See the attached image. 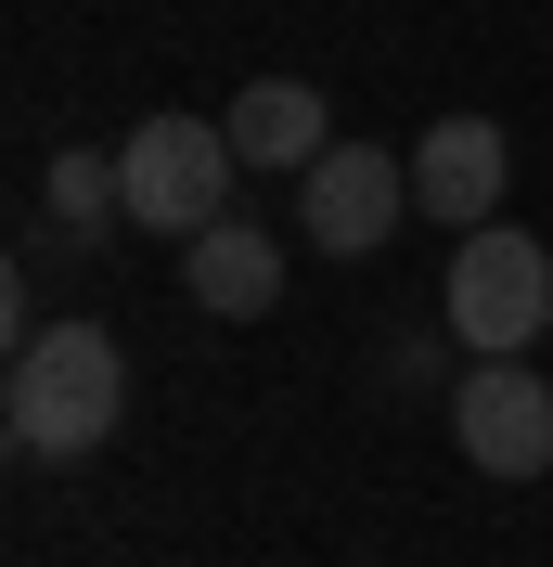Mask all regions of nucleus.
I'll return each mask as SVG.
<instances>
[{"label": "nucleus", "mask_w": 553, "mask_h": 567, "mask_svg": "<svg viewBox=\"0 0 553 567\" xmlns=\"http://www.w3.org/2000/svg\"><path fill=\"white\" fill-rule=\"evenodd\" d=\"M180 297H194L207 322H258L283 297V246L258 233V219H207V233L180 246Z\"/></svg>", "instance_id": "7"}, {"label": "nucleus", "mask_w": 553, "mask_h": 567, "mask_svg": "<svg viewBox=\"0 0 553 567\" xmlns=\"http://www.w3.org/2000/svg\"><path fill=\"white\" fill-rule=\"evenodd\" d=\"M232 155L244 168H322L335 155V104H322L310 78H258V91H232Z\"/></svg>", "instance_id": "8"}, {"label": "nucleus", "mask_w": 553, "mask_h": 567, "mask_svg": "<svg viewBox=\"0 0 553 567\" xmlns=\"http://www.w3.org/2000/svg\"><path fill=\"white\" fill-rule=\"evenodd\" d=\"M232 130L219 116H142L129 142H116V181H129V233H207V219H232Z\"/></svg>", "instance_id": "3"}, {"label": "nucleus", "mask_w": 553, "mask_h": 567, "mask_svg": "<svg viewBox=\"0 0 553 567\" xmlns=\"http://www.w3.org/2000/svg\"><path fill=\"white\" fill-rule=\"evenodd\" d=\"M502 181H515V155H502V130H489V116H438V130L413 142V207L450 219V233L502 219Z\"/></svg>", "instance_id": "6"}, {"label": "nucleus", "mask_w": 553, "mask_h": 567, "mask_svg": "<svg viewBox=\"0 0 553 567\" xmlns=\"http://www.w3.org/2000/svg\"><path fill=\"white\" fill-rule=\"evenodd\" d=\"M399 207H413V168H399L386 142H335L322 168H296V233H310L322 258H374L386 233H399Z\"/></svg>", "instance_id": "4"}, {"label": "nucleus", "mask_w": 553, "mask_h": 567, "mask_svg": "<svg viewBox=\"0 0 553 567\" xmlns=\"http://www.w3.org/2000/svg\"><path fill=\"white\" fill-rule=\"evenodd\" d=\"M52 219H65V233H104V219H129V181H116V155H91V142H77V155H52Z\"/></svg>", "instance_id": "9"}, {"label": "nucleus", "mask_w": 553, "mask_h": 567, "mask_svg": "<svg viewBox=\"0 0 553 567\" xmlns=\"http://www.w3.org/2000/svg\"><path fill=\"white\" fill-rule=\"evenodd\" d=\"M450 439H463L477 477H541L553 464V388L528 374V361H477L463 400H450Z\"/></svg>", "instance_id": "5"}, {"label": "nucleus", "mask_w": 553, "mask_h": 567, "mask_svg": "<svg viewBox=\"0 0 553 567\" xmlns=\"http://www.w3.org/2000/svg\"><path fill=\"white\" fill-rule=\"evenodd\" d=\"M438 310H450V336L477 361H528V336H553V246L477 219V233L450 246V297Z\"/></svg>", "instance_id": "2"}, {"label": "nucleus", "mask_w": 553, "mask_h": 567, "mask_svg": "<svg viewBox=\"0 0 553 567\" xmlns=\"http://www.w3.org/2000/svg\"><path fill=\"white\" fill-rule=\"evenodd\" d=\"M129 413V361H116L104 322H27L13 336V374H0V425L27 464H91Z\"/></svg>", "instance_id": "1"}]
</instances>
